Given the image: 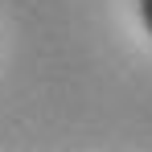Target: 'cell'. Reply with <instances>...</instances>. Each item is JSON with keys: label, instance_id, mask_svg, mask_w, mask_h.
I'll use <instances>...</instances> for the list:
<instances>
[{"label": "cell", "instance_id": "obj_1", "mask_svg": "<svg viewBox=\"0 0 152 152\" xmlns=\"http://www.w3.org/2000/svg\"><path fill=\"white\" fill-rule=\"evenodd\" d=\"M140 21H144V29L152 37V0H140Z\"/></svg>", "mask_w": 152, "mask_h": 152}]
</instances>
